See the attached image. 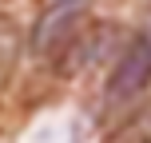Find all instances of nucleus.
Segmentation results:
<instances>
[{
    "label": "nucleus",
    "instance_id": "f257e3e1",
    "mask_svg": "<svg viewBox=\"0 0 151 143\" xmlns=\"http://www.w3.org/2000/svg\"><path fill=\"white\" fill-rule=\"evenodd\" d=\"M151 83V32H139L131 40V48L119 56V64L111 68V80L104 88V99L107 103H127L131 96H139Z\"/></svg>",
    "mask_w": 151,
    "mask_h": 143
},
{
    "label": "nucleus",
    "instance_id": "f03ea898",
    "mask_svg": "<svg viewBox=\"0 0 151 143\" xmlns=\"http://www.w3.org/2000/svg\"><path fill=\"white\" fill-rule=\"evenodd\" d=\"M83 8H88V0H56V4H48V12L40 16L36 28H32V52L48 56V52H56L64 40H72L76 20L83 16Z\"/></svg>",
    "mask_w": 151,
    "mask_h": 143
}]
</instances>
